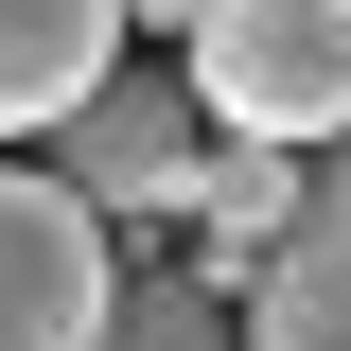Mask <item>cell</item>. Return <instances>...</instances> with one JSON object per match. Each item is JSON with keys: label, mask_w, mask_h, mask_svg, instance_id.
<instances>
[{"label": "cell", "mask_w": 351, "mask_h": 351, "mask_svg": "<svg viewBox=\"0 0 351 351\" xmlns=\"http://www.w3.org/2000/svg\"><path fill=\"white\" fill-rule=\"evenodd\" d=\"M176 71H193V106H211L228 141L334 158V141H351V0H228Z\"/></svg>", "instance_id": "cell-1"}, {"label": "cell", "mask_w": 351, "mask_h": 351, "mask_svg": "<svg viewBox=\"0 0 351 351\" xmlns=\"http://www.w3.org/2000/svg\"><path fill=\"white\" fill-rule=\"evenodd\" d=\"M106 316H123L106 211H88L71 176L0 158V351H106Z\"/></svg>", "instance_id": "cell-2"}, {"label": "cell", "mask_w": 351, "mask_h": 351, "mask_svg": "<svg viewBox=\"0 0 351 351\" xmlns=\"http://www.w3.org/2000/svg\"><path fill=\"white\" fill-rule=\"evenodd\" d=\"M211 141H228V123L193 106V71H141V53H123V71H106V88L71 106V123H53V176H71L88 211L123 228V211H193Z\"/></svg>", "instance_id": "cell-3"}, {"label": "cell", "mask_w": 351, "mask_h": 351, "mask_svg": "<svg viewBox=\"0 0 351 351\" xmlns=\"http://www.w3.org/2000/svg\"><path fill=\"white\" fill-rule=\"evenodd\" d=\"M123 36H141V0H0V141H53L123 71Z\"/></svg>", "instance_id": "cell-4"}, {"label": "cell", "mask_w": 351, "mask_h": 351, "mask_svg": "<svg viewBox=\"0 0 351 351\" xmlns=\"http://www.w3.org/2000/svg\"><path fill=\"white\" fill-rule=\"evenodd\" d=\"M246 351H351V141L316 158V211H299V246L246 281Z\"/></svg>", "instance_id": "cell-5"}, {"label": "cell", "mask_w": 351, "mask_h": 351, "mask_svg": "<svg viewBox=\"0 0 351 351\" xmlns=\"http://www.w3.org/2000/svg\"><path fill=\"white\" fill-rule=\"evenodd\" d=\"M299 211H316V158L211 141V176H193V263H211V281H263V263L299 246Z\"/></svg>", "instance_id": "cell-6"}, {"label": "cell", "mask_w": 351, "mask_h": 351, "mask_svg": "<svg viewBox=\"0 0 351 351\" xmlns=\"http://www.w3.org/2000/svg\"><path fill=\"white\" fill-rule=\"evenodd\" d=\"M106 351H246V316H228V281H211V263H158V281L123 263V316H106Z\"/></svg>", "instance_id": "cell-7"}, {"label": "cell", "mask_w": 351, "mask_h": 351, "mask_svg": "<svg viewBox=\"0 0 351 351\" xmlns=\"http://www.w3.org/2000/svg\"><path fill=\"white\" fill-rule=\"evenodd\" d=\"M211 18H228V0H141V36H176V53L211 36Z\"/></svg>", "instance_id": "cell-8"}]
</instances>
